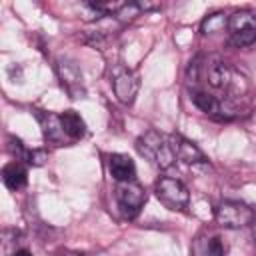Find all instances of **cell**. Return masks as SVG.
<instances>
[{
  "instance_id": "5",
  "label": "cell",
  "mask_w": 256,
  "mask_h": 256,
  "mask_svg": "<svg viewBox=\"0 0 256 256\" xmlns=\"http://www.w3.org/2000/svg\"><path fill=\"white\" fill-rule=\"evenodd\" d=\"M56 70H58V78H60L64 90L72 98H80L84 94V86H82V72L76 66V62H72L68 58H60L56 64Z\"/></svg>"
},
{
  "instance_id": "10",
  "label": "cell",
  "mask_w": 256,
  "mask_h": 256,
  "mask_svg": "<svg viewBox=\"0 0 256 256\" xmlns=\"http://www.w3.org/2000/svg\"><path fill=\"white\" fill-rule=\"evenodd\" d=\"M38 122L42 126V134L46 140L54 142V144H60L62 138H64V130H62V122H60V116H54L50 112H38Z\"/></svg>"
},
{
  "instance_id": "21",
  "label": "cell",
  "mask_w": 256,
  "mask_h": 256,
  "mask_svg": "<svg viewBox=\"0 0 256 256\" xmlns=\"http://www.w3.org/2000/svg\"><path fill=\"white\" fill-rule=\"evenodd\" d=\"M12 256H32V252H30V250H26V248H20V250H16Z\"/></svg>"
},
{
  "instance_id": "3",
  "label": "cell",
  "mask_w": 256,
  "mask_h": 256,
  "mask_svg": "<svg viewBox=\"0 0 256 256\" xmlns=\"http://www.w3.org/2000/svg\"><path fill=\"white\" fill-rule=\"evenodd\" d=\"M156 196L168 210H184L188 208L190 202L188 188L178 178H170V176H162L156 182Z\"/></svg>"
},
{
  "instance_id": "2",
  "label": "cell",
  "mask_w": 256,
  "mask_h": 256,
  "mask_svg": "<svg viewBox=\"0 0 256 256\" xmlns=\"http://www.w3.org/2000/svg\"><path fill=\"white\" fill-rule=\"evenodd\" d=\"M114 196H116V202H118V210L128 220L134 218V216H138L140 208L146 202L144 188L138 182H134V180H130V182H118L116 184V190H114Z\"/></svg>"
},
{
  "instance_id": "20",
  "label": "cell",
  "mask_w": 256,
  "mask_h": 256,
  "mask_svg": "<svg viewBox=\"0 0 256 256\" xmlns=\"http://www.w3.org/2000/svg\"><path fill=\"white\" fill-rule=\"evenodd\" d=\"M136 6H138V10L142 12H146V10H156V8H160V4H154V2H136Z\"/></svg>"
},
{
  "instance_id": "12",
  "label": "cell",
  "mask_w": 256,
  "mask_h": 256,
  "mask_svg": "<svg viewBox=\"0 0 256 256\" xmlns=\"http://www.w3.org/2000/svg\"><path fill=\"white\" fill-rule=\"evenodd\" d=\"M192 256H224V246L218 236H198L192 244Z\"/></svg>"
},
{
  "instance_id": "15",
  "label": "cell",
  "mask_w": 256,
  "mask_h": 256,
  "mask_svg": "<svg viewBox=\"0 0 256 256\" xmlns=\"http://www.w3.org/2000/svg\"><path fill=\"white\" fill-rule=\"evenodd\" d=\"M192 100H194V104H196L204 114H218V112H220V102H218L214 96L206 94V92H194Z\"/></svg>"
},
{
  "instance_id": "11",
  "label": "cell",
  "mask_w": 256,
  "mask_h": 256,
  "mask_svg": "<svg viewBox=\"0 0 256 256\" xmlns=\"http://www.w3.org/2000/svg\"><path fill=\"white\" fill-rule=\"evenodd\" d=\"M228 28L232 34L256 32V12L252 10H236L228 16Z\"/></svg>"
},
{
  "instance_id": "6",
  "label": "cell",
  "mask_w": 256,
  "mask_h": 256,
  "mask_svg": "<svg viewBox=\"0 0 256 256\" xmlns=\"http://www.w3.org/2000/svg\"><path fill=\"white\" fill-rule=\"evenodd\" d=\"M108 168L116 182H130L136 176L134 160L128 154H112L108 158Z\"/></svg>"
},
{
  "instance_id": "19",
  "label": "cell",
  "mask_w": 256,
  "mask_h": 256,
  "mask_svg": "<svg viewBox=\"0 0 256 256\" xmlns=\"http://www.w3.org/2000/svg\"><path fill=\"white\" fill-rule=\"evenodd\" d=\"M10 150H12V154H16V158H26V150H24V146H22V142L16 138H10Z\"/></svg>"
},
{
  "instance_id": "1",
  "label": "cell",
  "mask_w": 256,
  "mask_h": 256,
  "mask_svg": "<svg viewBox=\"0 0 256 256\" xmlns=\"http://www.w3.org/2000/svg\"><path fill=\"white\" fill-rule=\"evenodd\" d=\"M216 222L222 228H230V230H238V228H246L254 222V210L238 200H224L218 204L216 212Z\"/></svg>"
},
{
  "instance_id": "14",
  "label": "cell",
  "mask_w": 256,
  "mask_h": 256,
  "mask_svg": "<svg viewBox=\"0 0 256 256\" xmlns=\"http://www.w3.org/2000/svg\"><path fill=\"white\" fill-rule=\"evenodd\" d=\"M2 180L6 184V188L10 190H20L26 186V180H28V174H26V168L20 166L18 162H10L8 166H4L2 170Z\"/></svg>"
},
{
  "instance_id": "7",
  "label": "cell",
  "mask_w": 256,
  "mask_h": 256,
  "mask_svg": "<svg viewBox=\"0 0 256 256\" xmlns=\"http://www.w3.org/2000/svg\"><path fill=\"white\" fill-rule=\"evenodd\" d=\"M170 140H172V146H174V152H176V158L178 160H182V162H186L190 166L202 164L206 160L204 154H202V150L194 142H190V140H186L182 136H172Z\"/></svg>"
},
{
  "instance_id": "9",
  "label": "cell",
  "mask_w": 256,
  "mask_h": 256,
  "mask_svg": "<svg viewBox=\"0 0 256 256\" xmlns=\"http://www.w3.org/2000/svg\"><path fill=\"white\" fill-rule=\"evenodd\" d=\"M164 142H166V138L162 134H158L156 130H148L144 136H140L136 140V148H138V152L144 158H148V160L154 162L156 156H158V152H160V148L164 146Z\"/></svg>"
},
{
  "instance_id": "13",
  "label": "cell",
  "mask_w": 256,
  "mask_h": 256,
  "mask_svg": "<svg viewBox=\"0 0 256 256\" xmlns=\"http://www.w3.org/2000/svg\"><path fill=\"white\" fill-rule=\"evenodd\" d=\"M60 122H62V130H64V134L70 136L72 140L82 138L84 132H86V124H84V120H82L80 114L74 112V110H66V112H62V114H60Z\"/></svg>"
},
{
  "instance_id": "23",
  "label": "cell",
  "mask_w": 256,
  "mask_h": 256,
  "mask_svg": "<svg viewBox=\"0 0 256 256\" xmlns=\"http://www.w3.org/2000/svg\"><path fill=\"white\" fill-rule=\"evenodd\" d=\"M80 256H82V254H80Z\"/></svg>"
},
{
  "instance_id": "17",
  "label": "cell",
  "mask_w": 256,
  "mask_h": 256,
  "mask_svg": "<svg viewBox=\"0 0 256 256\" xmlns=\"http://www.w3.org/2000/svg\"><path fill=\"white\" fill-rule=\"evenodd\" d=\"M252 42H256V32H242V34H232L230 36V44L236 46V48L248 46Z\"/></svg>"
},
{
  "instance_id": "16",
  "label": "cell",
  "mask_w": 256,
  "mask_h": 256,
  "mask_svg": "<svg viewBox=\"0 0 256 256\" xmlns=\"http://www.w3.org/2000/svg\"><path fill=\"white\" fill-rule=\"evenodd\" d=\"M226 26H228V16L222 14V12H216V14H210L208 18H204L202 34H216V32L224 30Z\"/></svg>"
},
{
  "instance_id": "8",
  "label": "cell",
  "mask_w": 256,
  "mask_h": 256,
  "mask_svg": "<svg viewBox=\"0 0 256 256\" xmlns=\"http://www.w3.org/2000/svg\"><path fill=\"white\" fill-rule=\"evenodd\" d=\"M204 74H206L208 84L214 86V88H224V86L228 84V80H230V68H228V64H226L222 58H218V56L208 58V62H206V66H204Z\"/></svg>"
},
{
  "instance_id": "4",
  "label": "cell",
  "mask_w": 256,
  "mask_h": 256,
  "mask_svg": "<svg viewBox=\"0 0 256 256\" xmlns=\"http://www.w3.org/2000/svg\"><path fill=\"white\" fill-rule=\"evenodd\" d=\"M112 88H114L116 98L122 104H132L138 94V88H140V78L134 70L118 66V68H114V74H112Z\"/></svg>"
},
{
  "instance_id": "18",
  "label": "cell",
  "mask_w": 256,
  "mask_h": 256,
  "mask_svg": "<svg viewBox=\"0 0 256 256\" xmlns=\"http://www.w3.org/2000/svg\"><path fill=\"white\" fill-rule=\"evenodd\" d=\"M44 160H46V152L44 150H32V152L26 154V162L30 166H42Z\"/></svg>"
},
{
  "instance_id": "22",
  "label": "cell",
  "mask_w": 256,
  "mask_h": 256,
  "mask_svg": "<svg viewBox=\"0 0 256 256\" xmlns=\"http://www.w3.org/2000/svg\"><path fill=\"white\" fill-rule=\"evenodd\" d=\"M254 238H256V230H254Z\"/></svg>"
}]
</instances>
